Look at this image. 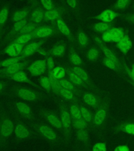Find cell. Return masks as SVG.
<instances>
[{
  "mask_svg": "<svg viewBox=\"0 0 134 151\" xmlns=\"http://www.w3.org/2000/svg\"><path fill=\"white\" fill-rule=\"evenodd\" d=\"M110 107L109 98L103 97L102 101L94 114L93 129L100 139H104L106 134Z\"/></svg>",
  "mask_w": 134,
  "mask_h": 151,
  "instance_id": "6da1fadb",
  "label": "cell"
},
{
  "mask_svg": "<svg viewBox=\"0 0 134 151\" xmlns=\"http://www.w3.org/2000/svg\"><path fill=\"white\" fill-rule=\"evenodd\" d=\"M78 40L79 45L82 47H85L89 43V38L87 35L82 30L78 32Z\"/></svg>",
  "mask_w": 134,
  "mask_h": 151,
  "instance_id": "60d3db41",
  "label": "cell"
},
{
  "mask_svg": "<svg viewBox=\"0 0 134 151\" xmlns=\"http://www.w3.org/2000/svg\"><path fill=\"white\" fill-rule=\"evenodd\" d=\"M114 151H130V149L126 145H120L118 146Z\"/></svg>",
  "mask_w": 134,
  "mask_h": 151,
  "instance_id": "816d5d0a",
  "label": "cell"
},
{
  "mask_svg": "<svg viewBox=\"0 0 134 151\" xmlns=\"http://www.w3.org/2000/svg\"><path fill=\"white\" fill-rule=\"evenodd\" d=\"M79 104H72L70 106V114L72 119H79L82 118Z\"/></svg>",
  "mask_w": 134,
  "mask_h": 151,
  "instance_id": "f35d334b",
  "label": "cell"
},
{
  "mask_svg": "<svg viewBox=\"0 0 134 151\" xmlns=\"http://www.w3.org/2000/svg\"><path fill=\"white\" fill-rule=\"evenodd\" d=\"M6 83L0 81V93L2 92L5 89L6 87Z\"/></svg>",
  "mask_w": 134,
  "mask_h": 151,
  "instance_id": "11a10c76",
  "label": "cell"
},
{
  "mask_svg": "<svg viewBox=\"0 0 134 151\" xmlns=\"http://www.w3.org/2000/svg\"><path fill=\"white\" fill-rule=\"evenodd\" d=\"M0 140L2 141L12 134L14 131V123L6 115H3L1 118Z\"/></svg>",
  "mask_w": 134,
  "mask_h": 151,
  "instance_id": "5b68a950",
  "label": "cell"
},
{
  "mask_svg": "<svg viewBox=\"0 0 134 151\" xmlns=\"http://www.w3.org/2000/svg\"><path fill=\"white\" fill-rule=\"evenodd\" d=\"M56 22L57 26L60 33H62L67 37L70 40H72L70 30L69 29L68 27L66 25V24L64 23V22L61 19H59L57 20Z\"/></svg>",
  "mask_w": 134,
  "mask_h": 151,
  "instance_id": "4316f807",
  "label": "cell"
},
{
  "mask_svg": "<svg viewBox=\"0 0 134 151\" xmlns=\"http://www.w3.org/2000/svg\"><path fill=\"white\" fill-rule=\"evenodd\" d=\"M67 3L73 9H75L77 5V2L75 0H71V1H67Z\"/></svg>",
  "mask_w": 134,
  "mask_h": 151,
  "instance_id": "db71d44e",
  "label": "cell"
},
{
  "mask_svg": "<svg viewBox=\"0 0 134 151\" xmlns=\"http://www.w3.org/2000/svg\"><path fill=\"white\" fill-rule=\"evenodd\" d=\"M113 22L110 23H105V22H101L99 23L95 24L93 27V29L96 32H105V31H107L108 29L111 28L113 26Z\"/></svg>",
  "mask_w": 134,
  "mask_h": 151,
  "instance_id": "e575fe53",
  "label": "cell"
},
{
  "mask_svg": "<svg viewBox=\"0 0 134 151\" xmlns=\"http://www.w3.org/2000/svg\"><path fill=\"white\" fill-rule=\"evenodd\" d=\"M0 130H1V122H0Z\"/></svg>",
  "mask_w": 134,
  "mask_h": 151,
  "instance_id": "6125c7cd",
  "label": "cell"
},
{
  "mask_svg": "<svg viewBox=\"0 0 134 151\" xmlns=\"http://www.w3.org/2000/svg\"><path fill=\"white\" fill-rule=\"evenodd\" d=\"M59 82L62 87L72 91L78 97H80L82 95V91L79 89H77V87H75V86L70 81L65 79H60L59 80Z\"/></svg>",
  "mask_w": 134,
  "mask_h": 151,
  "instance_id": "44dd1931",
  "label": "cell"
},
{
  "mask_svg": "<svg viewBox=\"0 0 134 151\" xmlns=\"http://www.w3.org/2000/svg\"><path fill=\"white\" fill-rule=\"evenodd\" d=\"M111 130L114 134L124 133L127 134L134 135V119L118 122L113 125Z\"/></svg>",
  "mask_w": 134,
  "mask_h": 151,
  "instance_id": "3957f363",
  "label": "cell"
},
{
  "mask_svg": "<svg viewBox=\"0 0 134 151\" xmlns=\"http://www.w3.org/2000/svg\"><path fill=\"white\" fill-rule=\"evenodd\" d=\"M14 133L17 138L26 139L31 135L30 131L21 123H18L14 128Z\"/></svg>",
  "mask_w": 134,
  "mask_h": 151,
  "instance_id": "ac0fdd59",
  "label": "cell"
},
{
  "mask_svg": "<svg viewBox=\"0 0 134 151\" xmlns=\"http://www.w3.org/2000/svg\"><path fill=\"white\" fill-rule=\"evenodd\" d=\"M80 108L82 118L89 124L91 129H93V120L94 116H93L92 113L85 106L78 104Z\"/></svg>",
  "mask_w": 134,
  "mask_h": 151,
  "instance_id": "7402d4cb",
  "label": "cell"
},
{
  "mask_svg": "<svg viewBox=\"0 0 134 151\" xmlns=\"http://www.w3.org/2000/svg\"><path fill=\"white\" fill-rule=\"evenodd\" d=\"M37 131L45 139L50 141H55L57 139V135L54 130L48 125L39 124L37 125Z\"/></svg>",
  "mask_w": 134,
  "mask_h": 151,
  "instance_id": "30bf717a",
  "label": "cell"
},
{
  "mask_svg": "<svg viewBox=\"0 0 134 151\" xmlns=\"http://www.w3.org/2000/svg\"><path fill=\"white\" fill-rule=\"evenodd\" d=\"M59 12L54 9L51 11H46L44 13V19L47 21H54L59 19Z\"/></svg>",
  "mask_w": 134,
  "mask_h": 151,
  "instance_id": "74e56055",
  "label": "cell"
},
{
  "mask_svg": "<svg viewBox=\"0 0 134 151\" xmlns=\"http://www.w3.org/2000/svg\"><path fill=\"white\" fill-rule=\"evenodd\" d=\"M28 23V20L27 19H25L21 21L17 22L14 23V25L9 34V35L10 36H13L15 34H17Z\"/></svg>",
  "mask_w": 134,
  "mask_h": 151,
  "instance_id": "d6a6232c",
  "label": "cell"
},
{
  "mask_svg": "<svg viewBox=\"0 0 134 151\" xmlns=\"http://www.w3.org/2000/svg\"><path fill=\"white\" fill-rule=\"evenodd\" d=\"M127 71L128 75L130 77V78H134V65L132 67V69L131 70H130L128 69H127Z\"/></svg>",
  "mask_w": 134,
  "mask_h": 151,
  "instance_id": "6f0895ef",
  "label": "cell"
},
{
  "mask_svg": "<svg viewBox=\"0 0 134 151\" xmlns=\"http://www.w3.org/2000/svg\"><path fill=\"white\" fill-rule=\"evenodd\" d=\"M120 15L113 11L111 9H106L102 12L101 14H99L95 17H92V19H99L105 23H110L112 22L114 19L117 17H119Z\"/></svg>",
  "mask_w": 134,
  "mask_h": 151,
  "instance_id": "5bb4252c",
  "label": "cell"
},
{
  "mask_svg": "<svg viewBox=\"0 0 134 151\" xmlns=\"http://www.w3.org/2000/svg\"><path fill=\"white\" fill-rule=\"evenodd\" d=\"M88 151L87 150H82V151Z\"/></svg>",
  "mask_w": 134,
  "mask_h": 151,
  "instance_id": "94428289",
  "label": "cell"
},
{
  "mask_svg": "<svg viewBox=\"0 0 134 151\" xmlns=\"http://www.w3.org/2000/svg\"><path fill=\"white\" fill-rule=\"evenodd\" d=\"M22 59H23V58L21 56L9 58L1 61L0 62V67H4L5 68L13 66L15 64L18 63L19 62H20V61Z\"/></svg>",
  "mask_w": 134,
  "mask_h": 151,
  "instance_id": "8d00e7d4",
  "label": "cell"
},
{
  "mask_svg": "<svg viewBox=\"0 0 134 151\" xmlns=\"http://www.w3.org/2000/svg\"><path fill=\"white\" fill-rule=\"evenodd\" d=\"M102 63L104 66H106L112 70L116 72L121 73L120 68L114 61H112L111 59H108L107 58H105L103 60Z\"/></svg>",
  "mask_w": 134,
  "mask_h": 151,
  "instance_id": "b9f144b4",
  "label": "cell"
},
{
  "mask_svg": "<svg viewBox=\"0 0 134 151\" xmlns=\"http://www.w3.org/2000/svg\"><path fill=\"white\" fill-rule=\"evenodd\" d=\"M66 69L61 67H54L52 70V74L58 80H60L66 75Z\"/></svg>",
  "mask_w": 134,
  "mask_h": 151,
  "instance_id": "7bdbcfd3",
  "label": "cell"
},
{
  "mask_svg": "<svg viewBox=\"0 0 134 151\" xmlns=\"http://www.w3.org/2000/svg\"></svg>",
  "mask_w": 134,
  "mask_h": 151,
  "instance_id": "be15d7a7",
  "label": "cell"
},
{
  "mask_svg": "<svg viewBox=\"0 0 134 151\" xmlns=\"http://www.w3.org/2000/svg\"><path fill=\"white\" fill-rule=\"evenodd\" d=\"M70 69L73 72V73H75L76 75L78 76L81 80H83L85 83H86L91 88V89L97 91V88L95 87L94 83L90 79L87 73L82 68H81L80 67L75 66Z\"/></svg>",
  "mask_w": 134,
  "mask_h": 151,
  "instance_id": "7c38bea8",
  "label": "cell"
},
{
  "mask_svg": "<svg viewBox=\"0 0 134 151\" xmlns=\"http://www.w3.org/2000/svg\"><path fill=\"white\" fill-rule=\"evenodd\" d=\"M9 78L16 82L27 83L28 84L35 86L34 83H33L31 80L28 79L27 76H26V73H25L23 70L17 72V73H15L13 75L10 76Z\"/></svg>",
  "mask_w": 134,
  "mask_h": 151,
  "instance_id": "603a6c76",
  "label": "cell"
},
{
  "mask_svg": "<svg viewBox=\"0 0 134 151\" xmlns=\"http://www.w3.org/2000/svg\"><path fill=\"white\" fill-rule=\"evenodd\" d=\"M44 19V13L42 9H36L32 13L31 22L34 23H39Z\"/></svg>",
  "mask_w": 134,
  "mask_h": 151,
  "instance_id": "836d02e7",
  "label": "cell"
},
{
  "mask_svg": "<svg viewBox=\"0 0 134 151\" xmlns=\"http://www.w3.org/2000/svg\"><path fill=\"white\" fill-rule=\"evenodd\" d=\"M70 60L72 64L77 67H80L82 65V61L79 55L75 52H72L70 55Z\"/></svg>",
  "mask_w": 134,
  "mask_h": 151,
  "instance_id": "ee69618b",
  "label": "cell"
},
{
  "mask_svg": "<svg viewBox=\"0 0 134 151\" xmlns=\"http://www.w3.org/2000/svg\"><path fill=\"white\" fill-rule=\"evenodd\" d=\"M60 95L64 99L73 102L74 104H79V97L70 90L62 88L60 90Z\"/></svg>",
  "mask_w": 134,
  "mask_h": 151,
  "instance_id": "cb8c5ba5",
  "label": "cell"
},
{
  "mask_svg": "<svg viewBox=\"0 0 134 151\" xmlns=\"http://www.w3.org/2000/svg\"><path fill=\"white\" fill-rule=\"evenodd\" d=\"M36 37L46 38L52 35L54 32V28L52 26H39L34 31Z\"/></svg>",
  "mask_w": 134,
  "mask_h": 151,
  "instance_id": "e0dca14e",
  "label": "cell"
},
{
  "mask_svg": "<svg viewBox=\"0 0 134 151\" xmlns=\"http://www.w3.org/2000/svg\"><path fill=\"white\" fill-rule=\"evenodd\" d=\"M92 151H106V144L104 143H98L95 144Z\"/></svg>",
  "mask_w": 134,
  "mask_h": 151,
  "instance_id": "681fc988",
  "label": "cell"
},
{
  "mask_svg": "<svg viewBox=\"0 0 134 151\" xmlns=\"http://www.w3.org/2000/svg\"><path fill=\"white\" fill-rule=\"evenodd\" d=\"M9 13V5L5 4L0 11V30L2 29Z\"/></svg>",
  "mask_w": 134,
  "mask_h": 151,
  "instance_id": "1f68e13d",
  "label": "cell"
},
{
  "mask_svg": "<svg viewBox=\"0 0 134 151\" xmlns=\"http://www.w3.org/2000/svg\"><path fill=\"white\" fill-rule=\"evenodd\" d=\"M46 60H38L28 67V70L34 76H39L46 70Z\"/></svg>",
  "mask_w": 134,
  "mask_h": 151,
  "instance_id": "ba28073f",
  "label": "cell"
},
{
  "mask_svg": "<svg viewBox=\"0 0 134 151\" xmlns=\"http://www.w3.org/2000/svg\"><path fill=\"white\" fill-rule=\"evenodd\" d=\"M117 46L120 52L124 54H126L132 48V40L128 35L125 34L122 40L117 43Z\"/></svg>",
  "mask_w": 134,
  "mask_h": 151,
  "instance_id": "d6986e66",
  "label": "cell"
},
{
  "mask_svg": "<svg viewBox=\"0 0 134 151\" xmlns=\"http://www.w3.org/2000/svg\"><path fill=\"white\" fill-rule=\"evenodd\" d=\"M76 137L79 142L84 146L88 147L90 144V137L89 130H77L76 131Z\"/></svg>",
  "mask_w": 134,
  "mask_h": 151,
  "instance_id": "ffe728a7",
  "label": "cell"
},
{
  "mask_svg": "<svg viewBox=\"0 0 134 151\" xmlns=\"http://www.w3.org/2000/svg\"><path fill=\"white\" fill-rule=\"evenodd\" d=\"M99 55V50L95 47H93L90 49L87 52V58L90 61H94L96 60Z\"/></svg>",
  "mask_w": 134,
  "mask_h": 151,
  "instance_id": "f6af8a7d",
  "label": "cell"
},
{
  "mask_svg": "<svg viewBox=\"0 0 134 151\" xmlns=\"http://www.w3.org/2000/svg\"><path fill=\"white\" fill-rule=\"evenodd\" d=\"M40 2L41 4L43 6V7H44L47 11H51L54 9L53 2L51 1L42 0Z\"/></svg>",
  "mask_w": 134,
  "mask_h": 151,
  "instance_id": "c3c4849f",
  "label": "cell"
},
{
  "mask_svg": "<svg viewBox=\"0 0 134 151\" xmlns=\"http://www.w3.org/2000/svg\"><path fill=\"white\" fill-rule=\"evenodd\" d=\"M46 67L48 70H52L54 68V60L51 57H47L46 59Z\"/></svg>",
  "mask_w": 134,
  "mask_h": 151,
  "instance_id": "f907efd6",
  "label": "cell"
},
{
  "mask_svg": "<svg viewBox=\"0 0 134 151\" xmlns=\"http://www.w3.org/2000/svg\"><path fill=\"white\" fill-rule=\"evenodd\" d=\"M39 54H40L41 55H44V56H47V52L45 51L44 50H42V49H41L40 48L39 50H38V52Z\"/></svg>",
  "mask_w": 134,
  "mask_h": 151,
  "instance_id": "680465c9",
  "label": "cell"
},
{
  "mask_svg": "<svg viewBox=\"0 0 134 151\" xmlns=\"http://www.w3.org/2000/svg\"><path fill=\"white\" fill-rule=\"evenodd\" d=\"M65 52L66 45L62 43H60L54 46L52 49L51 50V54L56 57H59L63 56Z\"/></svg>",
  "mask_w": 134,
  "mask_h": 151,
  "instance_id": "d590c367",
  "label": "cell"
},
{
  "mask_svg": "<svg viewBox=\"0 0 134 151\" xmlns=\"http://www.w3.org/2000/svg\"><path fill=\"white\" fill-rule=\"evenodd\" d=\"M125 32L122 28L111 27L104 32L102 35V40L104 42H119L125 36Z\"/></svg>",
  "mask_w": 134,
  "mask_h": 151,
  "instance_id": "277c9868",
  "label": "cell"
},
{
  "mask_svg": "<svg viewBox=\"0 0 134 151\" xmlns=\"http://www.w3.org/2000/svg\"><path fill=\"white\" fill-rule=\"evenodd\" d=\"M71 121H72L73 127L77 130L84 129L89 131L92 130L89 124L82 118L79 119H72Z\"/></svg>",
  "mask_w": 134,
  "mask_h": 151,
  "instance_id": "f546056e",
  "label": "cell"
},
{
  "mask_svg": "<svg viewBox=\"0 0 134 151\" xmlns=\"http://www.w3.org/2000/svg\"><path fill=\"white\" fill-rule=\"evenodd\" d=\"M99 47L102 50V52H103L104 54L106 56V58L108 59H111L112 61H114L120 68V62L118 59V57H116L115 55L113 53V52L111 51V50H109L107 47H105L104 45L99 46Z\"/></svg>",
  "mask_w": 134,
  "mask_h": 151,
  "instance_id": "83f0119b",
  "label": "cell"
},
{
  "mask_svg": "<svg viewBox=\"0 0 134 151\" xmlns=\"http://www.w3.org/2000/svg\"><path fill=\"white\" fill-rule=\"evenodd\" d=\"M94 40L95 41V42H97V44L98 46H101V45H103L104 44L102 40L100 38L98 37L97 36L94 37Z\"/></svg>",
  "mask_w": 134,
  "mask_h": 151,
  "instance_id": "9f6ffc18",
  "label": "cell"
},
{
  "mask_svg": "<svg viewBox=\"0 0 134 151\" xmlns=\"http://www.w3.org/2000/svg\"><path fill=\"white\" fill-rule=\"evenodd\" d=\"M34 38H35V32L34 31L32 33L26 34H23V35L19 36L16 39H15L14 40L13 42L16 43V44H21V45H24L27 42H29Z\"/></svg>",
  "mask_w": 134,
  "mask_h": 151,
  "instance_id": "4dcf8cb0",
  "label": "cell"
},
{
  "mask_svg": "<svg viewBox=\"0 0 134 151\" xmlns=\"http://www.w3.org/2000/svg\"><path fill=\"white\" fill-rule=\"evenodd\" d=\"M66 73L68 76L71 82L75 85L77 87L79 88H82L87 89H91L89 86L85 83L83 80H81L78 76L76 75L75 73H73L70 69L67 68L66 69Z\"/></svg>",
  "mask_w": 134,
  "mask_h": 151,
  "instance_id": "9a60e30c",
  "label": "cell"
},
{
  "mask_svg": "<svg viewBox=\"0 0 134 151\" xmlns=\"http://www.w3.org/2000/svg\"><path fill=\"white\" fill-rule=\"evenodd\" d=\"M124 18L128 22L134 24V15H126L124 16Z\"/></svg>",
  "mask_w": 134,
  "mask_h": 151,
  "instance_id": "f5cc1de1",
  "label": "cell"
},
{
  "mask_svg": "<svg viewBox=\"0 0 134 151\" xmlns=\"http://www.w3.org/2000/svg\"><path fill=\"white\" fill-rule=\"evenodd\" d=\"M23 47V45L13 42L7 46L5 49V53L12 57H18L19 55L21 54L24 49Z\"/></svg>",
  "mask_w": 134,
  "mask_h": 151,
  "instance_id": "2e32d148",
  "label": "cell"
},
{
  "mask_svg": "<svg viewBox=\"0 0 134 151\" xmlns=\"http://www.w3.org/2000/svg\"><path fill=\"white\" fill-rule=\"evenodd\" d=\"M28 61L19 62L13 66L0 70V75L2 76H4L5 77L9 78V77L13 75L14 74L17 73V72L23 70L24 69L26 68V67L28 66Z\"/></svg>",
  "mask_w": 134,
  "mask_h": 151,
  "instance_id": "8992f818",
  "label": "cell"
},
{
  "mask_svg": "<svg viewBox=\"0 0 134 151\" xmlns=\"http://www.w3.org/2000/svg\"><path fill=\"white\" fill-rule=\"evenodd\" d=\"M132 80H133V81H134V78H132Z\"/></svg>",
  "mask_w": 134,
  "mask_h": 151,
  "instance_id": "91938a15",
  "label": "cell"
},
{
  "mask_svg": "<svg viewBox=\"0 0 134 151\" xmlns=\"http://www.w3.org/2000/svg\"><path fill=\"white\" fill-rule=\"evenodd\" d=\"M83 100L85 104L93 108L97 109L102 101L103 98L93 93L85 92L82 94Z\"/></svg>",
  "mask_w": 134,
  "mask_h": 151,
  "instance_id": "52a82bcc",
  "label": "cell"
},
{
  "mask_svg": "<svg viewBox=\"0 0 134 151\" xmlns=\"http://www.w3.org/2000/svg\"><path fill=\"white\" fill-rule=\"evenodd\" d=\"M60 111L61 121L64 128V133L68 134L72 121L70 114L63 106H61L60 108Z\"/></svg>",
  "mask_w": 134,
  "mask_h": 151,
  "instance_id": "4fadbf2b",
  "label": "cell"
},
{
  "mask_svg": "<svg viewBox=\"0 0 134 151\" xmlns=\"http://www.w3.org/2000/svg\"><path fill=\"white\" fill-rule=\"evenodd\" d=\"M130 1L128 0H120L115 3L114 5V8L116 9H124L130 5Z\"/></svg>",
  "mask_w": 134,
  "mask_h": 151,
  "instance_id": "7dc6e473",
  "label": "cell"
},
{
  "mask_svg": "<svg viewBox=\"0 0 134 151\" xmlns=\"http://www.w3.org/2000/svg\"><path fill=\"white\" fill-rule=\"evenodd\" d=\"M47 39H44L37 42H34L27 45L24 48L20 56L23 59L30 56L40 48V46L46 41Z\"/></svg>",
  "mask_w": 134,
  "mask_h": 151,
  "instance_id": "8fae6325",
  "label": "cell"
},
{
  "mask_svg": "<svg viewBox=\"0 0 134 151\" xmlns=\"http://www.w3.org/2000/svg\"><path fill=\"white\" fill-rule=\"evenodd\" d=\"M37 27L38 25L37 24L34 23L32 22H28V23L26 25L24 26V27L21 29V31H20L17 34V35H23V34L32 33Z\"/></svg>",
  "mask_w": 134,
  "mask_h": 151,
  "instance_id": "ab89813d",
  "label": "cell"
},
{
  "mask_svg": "<svg viewBox=\"0 0 134 151\" xmlns=\"http://www.w3.org/2000/svg\"><path fill=\"white\" fill-rule=\"evenodd\" d=\"M42 113L45 119L53 127L64 132V128L61 120L56 116L55 113L49 110H45Z\"/></svg>",
  "mask_w": 134,
  "mask_h": 151,
  "instance_id": "9c48e42d",
  "label": "cell"
},
{
  "mask_svg": "<svg viewBox=\"0 0 134 151\" xmlns=\"http://www.w3.org/2000/svg\"><path fill=\"white\" fill-rule=\"evenodd\" d=\"M29 12V9H20L15 11L12 15V21L15 23L17 22L21 21L25 19H26V17L28 16Z\"/></svg>",
  "mask_w": 134,
  "mask_h": 151,
  "instance_id": "f1b7e54d",
  "label": "cell"
},
{
  "mask_svg": "<svg viewBox=\"0 0 134 151\" xmlns=\"http://www.w3.org/2000/svg\"><path fill=\"white\" fill-rule=\"evenodd\" d=\"M12 92L15 96L27 101H38L42 98V95L39 93L19 86L13 88Z\"/></svg>",
  "mask_w": 134,
  "mask_h": 151,
  "instance_id": "7a4b0ae2",
  "label": "cell"
},
{
  "mask_svg": "<svg viewBox=\"0 0 134 151\" xmlns=\"http://www.w3.org/2000/svg\"><path fill=\"white\" fill-rule=\"evenodd\" d=\"M40 85L44 89L48 92H50L52 91L49 79L48 77H43L40 79Z\"/></svg>",
  "mask_w": 134,
  "mask_h": 151,
  "instance_id": "bcb514c9",
  "label": "cell"
},
{
  "mask_svg": "<svg viewBox=\"0 0 134 151\" xmlns=\"http://www.w3.org/2000/svg\"><path fill=\"white\" fill-rule=\"evenodd\" d=\"M48 78L49 79L52 91L56 94L60 95V90L62 87L59 83V80L57 79L53 75L52 70H48Z\"/></svg>",
  "mask_w": 134,
  "mask_h": 151,
  "instance_id": "d4e9b609",
  "label": "cell"
},
{
  "mask_svg": "<svg viewBox=\"0 0 134 151\" xmlns=\"http://www.w3.org/2000/svg\"><path fill=\"white\" fill-rule=\"evenodd\" d=\"M16 107L19 113L22 116L27 118H30L32 116V111L31 108L25 103L19 102L16 104Z\"/></svg>",
  "mask_w": 134,
  "mask_h": 151,
  "instance_id": "484cf974",
  "label": "cell"
}]
</instances>
